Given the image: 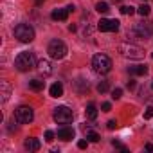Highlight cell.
<instances>
[{"instance_id": "obj_32", "label": "cell", "mask_w": 153, "mask_h": 153, "mask_svg": "<svg viewBox=\"0 0 153 153\" xmlns=\"http://www.w3.org/2000/svg\"><path fill=\"white\" fill-rule=\"evenodd\" d=\"M146 149H148V151H153V144L148 142V144H146Z\"/></svg>"}, {"instance_id": "obj_28", "label": "cell", "mask_w": 153, "mask_h": 153, "mask_svg": "<svg viewBox=\"0 0 153 153\" xmlns=\"http://www.w3.org/2000/svg\"><path fill=\"white\" fill-rule=\"evenodd\" d=\"M106 126H108V130H115V128H117V121H114V119H112V121H108V124H106Z\"/></svg>"}, {"instance_id": "obj_15", "label": "cell", "mask_w": 153, "mask_h": 153, "mask_svg": "<svg viewBox=\"0 0 153 153\" xmlns=\"http://www.w3.org/2000/svg\"><path fill=\"white\" fill-rule=\"evenodd\" d=\"M128 72L133 74V76H146V74H148V67H146V65H137V67L128 68Z\"/></svg>"}, {"instance_id": "obj_29", "label": "cell", "mask_w": 153, "mask_h": 153, "mask_svg": "<svg viewBox=\"0 0 153 153\" xmlns=\"http://www.w3.org/2000/svg\"><path fill=\"white\" fill-rule=\"evenodd\" d=\"M101 108H103V112H110V110H112V105H110V103H103Z\"/></svg>"}, {"instance_id": "obj_8", "label": "cell", "mask_w": 153, "mask_h": 153, "mask_svg": "<svg viewBox=\"0 0 153 153\" xmlns=\"http://www.w3.org/2000/svg\"><path fill=\"white\" fill-rule=\"evenodd\" d=\"M34 119V114H33V108L31 106H18L15 110V121L20 123V124H29L31 121Z\"/></svg>"}, {"instance_id": "obj_4", "label": "cell", "mask_w": 153, "mask_h": 153, "mask_svg": "<svg viewBox=\"0 0 153 153\" xmlns=\"http://www.w3.org/2000/svg\"><path fill=\"white\" fill-rule=\"evenodd\" d=\"M15 38L22 43H29L34 40V29L29 24H18L15 27Z\"/></svg>"}, {"instance_id": "obj_1", "label": "cell", "mask_w": 153, "mask_h": 153, "mask_svg": "<svg viewBox=\"0 0 153 153\" xmlns=\"http://www.w3.org/2000/svg\"><path fill=\"white\" fill-rule=\"evenodd\" d=\"M36 59H34V54L33 52H20L15 59V67L20 70V72H27V70H33L36 67Z\"/></svg>"}, {"instance_id": "obj_17", "label": "cell", "mask_w": 153, "mask_h": 153, "mask_svg": "<svg viewBox=\"0 0 153 153\" xmlns=\"http://www.w3.org/2000/svg\"><path fill=\"white\" fill-rule=\"evenodd\" d=\"M85 114H87V117H88L90 121H94V119L97 117V106H96L94 103H90V105L87 106V110H85Z\"/></svg>"}, {"instance_id": "obj_6", "label": "cell", "mask_w": 153, "mask_h": 153, "mask_svg": "<svg viewBox=\"0 0 153 153\" xmlns=\"http://www.w3.org/2000/svg\"><path fill=\"white\" fill-rule=\"evenodd\" d=\"M131 34H135V36L142 38V40H146V38H151V36H153V22H149V20H144V22H139V24H135V27H133Z\"/></svg>"}, {"instance_id": "obj_25", "label": "cell", "mask_w": 153, "mask_h": 153, "mask_svg": "<svg viewBox=\"0 0 153 153\" xmlns=\"http://www.w3.org/2000/svg\"><path fill=\"white\" fill-rule=\"evenodd\" d=\"M121 96H123V90L121 88H114L112 90V99H121Z\"/></svg>"}, {"instance_id": "obj_35", "label": "cell", "mask_w": 153, "mask_h": 153, "mask_svg": "<svg viewBox=\"0 0 153 153\" xmlns=\"http://www.w3.org/2000/svg\"><path fill=\"white\" fill-rule=\"evenodd\" d=\"M151 88H153V85H151Z\"/></svg>"}, {"instance_id": "obj_2", "label": "cell", "mask_w": 153, "mask_h": 153, "mask_svg": "<svg viewBox=\"0 0 153 153\" xmlns=\"http://www.w3.org/2000/svg\"><path fill=\"white\" fill-rule=\"evenodd\" d=\"M92 68L96 74H108L112 70V59L106 54H96L92 58Z\"/></svg>"}, {"instance_id": "obj_33", "label": "cell", "mask_w": 153, "mask_h": 153, "mask_svg": "<svg viewBox=\"0 0 153 153\" xmlns=\"http://www.w3.org/2000/svg\"><path fill=\"white\" fill-rule=\"evenodd\" d=\"M68 31H70V33H74V31H76V25H74V24H72V25H68Z\"/></svg>"}, {"instance_id": "obj_19", "label": "cell", "mask_w": 153, "mask_h": 153, "mask_svg": "<svg viewBox=\"0 0 153 153\" xmlns=\"http://www.w3.org/2000/svg\"><path fill=\"white\" fill-rule=\"evenodd\" d=\"M76 88H78V92H85L88 88V83L85 79H78V81H76Z\"/></svg>"}, {"instance_id": "obj_24", "label": "cell", "mask_w": 153, "mask_h": 153, "mask_svg": "<svg viewBox=\"0 0 153 153\" xmlns=\"http://www.w3.org/2000/svg\"><path fill=\"white\" fill-rule=\"evenodd\" d=\"M121 13H123V15H133V13H135V7H131V6H123V7H121Z\"/></svg>"}, {"instance_id": "obj_34", "label": "cell", "mask_w": 153, "mask_h": 153, "mask_svg": "<svg viewBox=\"0 0 153 153\" xmlns=\"http://www.w3.org/2000/svg\"><path fill=\"white\" fill-rule=\"evenodd\" d=\"M43 2H45V0H36V6H42Z\"/></svg>"}, {"instance_id": "obj_11", "label": "cell", "mask_w": 153, "mask_h": 153, "mask_svg": "<svg viewBox=\"0 0 153 153\" xmlns=\"http://www.w3.org/2000/svg\"><path fill=\"white\" fill-rule=\"evenodd\" d=\"M36 68H38V72H40L42 76H51V74H52V67H51L49 59H40L38 65H36Z\"/></svg>"}, {"instance_id": "obj_16", "label": "cell", "mask_w": 153, "mask_h": 153, "mask_svg": "<svg viewBox=\"0 0 153 153\" xmlns=\"http://www.w3.org/2000/svg\"><path fill=\"white\" fill-rule=\"evenodd\" d=\"M0 88H2V101H7L11 96V85L7 81H2L0 83Z\"/></svg>"}, {"instance_id": "obj_18", "label": "cell", "mask_w": 153, "mask_h": 153, "mask_svg": "<svg viewBox=\"0 0 153 153\" xmlns=\"http://www.w3.org/2000/svg\"><path fill=\"white\" fill-rule=\"evenodd\" d=\"M43 85H45V81H40V79H31V81H29V87H31L34 92L43 90Z\"/></svg>"}, {"instance_id": "obj_12", "label": "cell", "mask_w": 153, "mask_h": 153, "mask_svg": "<svg viewBox=\"0 0 153 153\" xmlns=\"http://www.w3.org/2000/svg\"><path fill=\"white\" fill-rule=\"evenodd\" d=\"M24 148H25L27 151H38V149L42 148V144H40V140H38V139H34V137H29V139H25V142H24Z\"/></svg>"}, {"instance_id": "obj_14", "label": "cell", "mask_w": 153, "mask_h": 153, "mask_svg": "<svg viewBox=\"0 0 153 153\" xmlns=\"http://www.w3.org/2000/svg\"><path fill=\"white\" fill-rule=\"evenodd\" d=\"M52 20H61V22H65L67 20V16H68V9L65 7V9H56V11H52Z\"/></svg>"}, {"instance_id": "obj_21", "label": "cell", "mask_w": 153, "mask_h": 153, "mask_svg": "<svg viewBox=\"0 0 153 153\" xmlns=\"http://www.w3.org/2000/svg\"><path fill=\"white\" fill-rule=\"evenodd\" d=\"M149 11H151V7H149L148 4H142V6L137 9V13H139L140 16H148V15H149Z\"/></svg>"}, {"instance_id": "obj_7", "label": "cell", "mask_w": 153, "mask_h": 153, "mask_svg": "<svg viewBox=\"0 0 153 153\" xmlns=\"http://www.w3.org/2000/svg\"><path fill=\"white\" fill-rule=\"evenodd\" d=\"M52 117H54V121L58 124H68V123H72L74 114H72V110L68 106H56Z\"/></svg>"}, {"instance_id": "obj_9", "label": "cell", "mask_w": 153, "mask_h": 153, "mask_svg": "<svg viewBox=\"0 0 153 153\" xmlns=\"http://www.w3.org/2000/svg\"><path fill=\"white\" fill-rule=\"evenodd\" d=\"M97 29L103 31V33H117V31H119V20H106V18H101L99 24H97Z\"/></svg>"}, {"instance_id": "obj_27", "label": "cell", "mask_w": 153, "mask_h": 153, "mask_svg": "<svg viewBox=\"0 0 153 153\" xmlns=\"http://www.w3.org/2000/svg\"><path fill=\"white\" fill-rule=\"evenodd\" d=\"M151 117H153V106H148L144 112V119H151Z\"/></svg>"}, {"instance_id": "obj_10", "label": "cell", "mask_w": 153, "mask_h": 153, "mask_svg": "<svg viewBox=\"0 0 153 153\" xmlns=\"http://www.w3.org/2000/svg\"><path fill=\"white\" fill-rule=\"evenodd\" d=\"M58 139H61V140H72L74 139V130L70 128V126H67V124H63L59 130H58Z\"/></svg>"}, {"instance_id": "obj_23", "label": "cell", "mask_w": 153, "mask_h": 153, "mask_svg": "<svg viewBox=\"0 0 153 153\" xmlns=\"http://www.w3.org/2000/svg\"><path fill=\"white\" fill-rule=\"evenodd\" d=\"M87 139H88L90 142H99V139H101V137H99L96 131H92V130H90V131H87Z\"/></svg>"}, {"instance_id": "obj_30", "label": "cell", "mask_w": 153, "mask_h": 153, "mask_svg": "<svg viewBox=\"0 0 153 153\" xmlns=\"http://www.w3.org/2000/svg\"><path fill=\"white\" fill-rule=\"evenodd\" d=\"M87 144H88L87 140H79V142H78V148H79V149H85V148H87Z\"/></svg>"}, {"instance_id": "obj_26", "label": "cell", "mask_w": 153, "mask_h": 153, "mask_svg": "<svg viewBox=\"0 0 153 153\" xmlns=\"http://www.w3.org/2000/svg\"><path fill=\"white\" fill-rule=\"evenodd\" d=\"M54 135H56L54 131L47 130V131H45V140H47V142H52V140H54Z\"/></svg>"}, {"instance_id": "obj_20", "label": "cell", "mask_w": 153, "mask_h": 153, "mask_svg": "<svg viewBox=\"0 0 153 153\" xmlns=\"http://www.w3.org/2000/svg\"><path fill=\"white\" fill-rule=\"evenodd\" d=\"M96 9H97V13H103V15L110 11V7H108V4H106V2H97Z\"/></svg>"}, {"instance_id": "obj_3", "label": "cell", "mask_w": 153, "mask_h": 153, "mask_svg": "<svg viewBox=\"0 0 153 153\" xmlns=\"http://www.w3.org/2000/svg\"><path fill=\"white\" fill-rule=\"evenodd\" d=\"M117 51L121 52V56L130 58V59H142L144 58V49H140L133 43H121L117 47Z\"/></svg>"}, {"instance_id": "obj_31", "label": "cell", "mask_w": 153, "mask_h": 153, "mask_svg": "<svg viewBox=\"0 0 153 153\" xmlns=\"http://www.w3.org/2000/svg\"><path fill=\"white\" fill-rule=\"evenodd\" d=\"M126 87H128L130 90H131V88H135V81H133V79H130V81L126 83Z\"/></svg>"}, {"instance_id": "obj_5", "label": "cell", "mask_w": 153, "mask_h": 153, "mask_svg": "<svg viewBox=\"0 0 153 153\" xmlns=\"http://www.w3.org/2000/svg\"><path fill=\"white\" fill-rule=\"evenodd\" d=\"M47 52H49V56L52 59H63L68 51H67V45L61 40H52L49 43V47H47Z\"/></svg>"}, {"instance_id": "obj_22", "label": "cell", "mask_w": 153, "mask_h": 153, "mask_svg": "<svg viewBox=\"0 0 153 153\" xmlns=\"http://www.w3.org/2000/svg\"><path fill=\"white\" fill-rule=\"evenodd\" d=\"M108 88H110L108 81H99V85H97V92H99V94H105V92H108Z\"/></svg>"}, {"instance_id": "obj_13", "label": "cell", "mask_w": 153, "mask_h": 153, "mask_svg": "<svg viewBox=\"0 0 153 153\" xmlns=\"http://www.w3.org/2000/svg\"><path fill=\"white\" fill-rule=\"evenodd\" d=\"M49 94H51V97H61V96H63V85H61V83H54V85H51Z\"/></svg>"}]
</instances>
